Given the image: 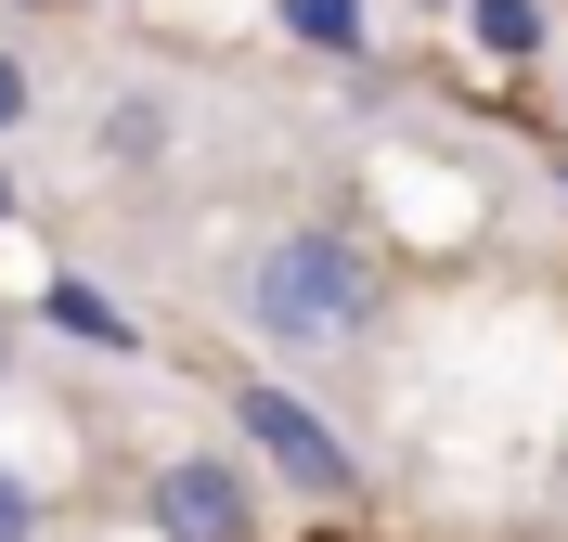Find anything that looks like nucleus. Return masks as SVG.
Instances as JSON below:
<instances>
[{
	"label": "nucleus",
	"mask_w": 568,
	"mask_h": 542,
	"mask_svg": "<svg viewBox=\"0 0 568 542\" xmlns=\"http://www.w3.org/2000/svg\"><path fill=\"white\" fill-rule=\"evenodd\" d=\"M258 324L272 336H362L375 324V258L336 246V233H284L258 258Z\"/></svg>",
	"instance_id": "1"
},
{
	"label": "nucleus",
	"mask_w": 568,
	"mask_h": 542,
	"mask_svg": "<svg viewBox=\"0 0 568 542\" xmlns=\"http://www.w3.org/2000/svg\"><path fill=\"white\" fill-rule=\"evenodd\" d=\"M246 439L272 452L297 491H349V452H336V427H323L311 400H284V388H246Z\"/></svg>",
	"instance_id": "2"
},
{
	"label": "nucleus",
	"mask_w": 568,
	"mask_h": 542,
	"mask_svg": "<svg viewBox=\"0 0 568 542\" xmlns=\"http://www.w3.org/2000/svg\"><path fill=\"white\" fill-rule=\"evenodd\" d=\"M155 530L169 542H246V478L233 466H169L155 478Z\"/></svg>",
	"instance_id": "3"
},
{
	"label": "nucleus",
	"mask_w": 568,
	"mask_h": 542,
	"mask_svg": "<svg viewBox=\"0 0 568 542\" xmlns=\"http://www.w3.org/2000/svg\"><path fill=\"white\" fill-rule=\"evenodd\" d=\"M284 27L323 39V52H349V39H362V0H284Z\"/></svg>",
	"instance_id": "4"
},
{
	"label": "nucleus",
	"mask_w": 568,
	"mask_h": 542,
	"mask_svg": "<svg viewBox=\"0 0 568 542\" xmlns=\"http://www.w3.org/2000/svg\"><path fill=\"white\" fill-rule=\"evenodd\" d=\"M478 39H491V52H530L542 13H530V0H478Z\"/></svg>",
	"instance_id": "5"
},
{
	"label": "nucleus",
	"mask_w": 568,
	"mask_h": 542,
	"mask_svg": "<svg viewBox=\"0 0 568 542\" xmlns=\"http://www.w3.org/2000/svg\"><path fill=\"white\" fill-rule=\"evenodd\" d=\"M0 542H27V491H13V478H0Z\"/></svg>",
	"instance_id": "6"
},
{
	"label": "nucleus",
	"mask_w": 568,
	"mask_h": 542,
	"mask_svg": "<svg viewBox=\"0 0 568 542\" xmlns=\"http://www.w3.org/2000/svg\"><path fill=\"white\" fill-rule=\"evenodd\" d=\"M13 116H27V78H13V65H0V130H13Z\"/></svg>",
	"instance_id": "7"
}]
</instances>
